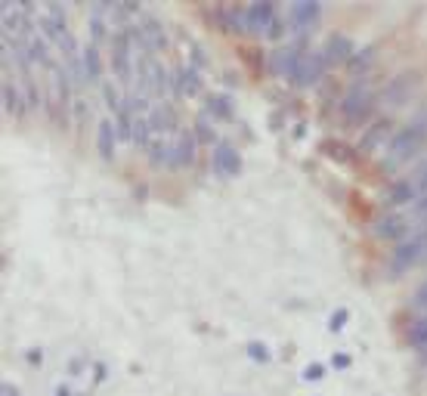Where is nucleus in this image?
I'll use <instances>...</instances> for the list:
<instances>
[{"mask_svg":"<svg viewBox=\"0 0 427 396\" xmlns=\"http://www.w3.org/2000/svg\"><path fill=\"white\" fill-rule=\"evenodd\" d=\"M427 142V130L424 127H418L415 121H408L402 130H396L393 133V140L387 142V148H384V170L387 173H393V170H399L402 164H408V161L415 158V155L421 152V146Z\"/></svg>","mask_w":427,"mask_h":396,"instance_id":"f257e3e1","label":"nucleus"},{"mask_svg":"<svg viewBox=\"0 0 427 396\" xmlns=\"http://www.w3.org/2000/svg\"><path fill=\"white\" fill-rule=\"evenodd\" d=\"M421 260H427V226L418 229V232H412V239H406L402 245H396L393 251H390V278H402L412 266H418Z\"/></svg>","mask_w":427,"mask_h":396,"instance_id":"f03ea898","label":"nucleus"},{"mask_svg":"<svg viewBox=\"0 0 427 396\" xmlns=\"http://www.w3.org/2000/svg\"><path fill=\"white\" fill-rule=\"evenodd\" d=\"M111 72H115L118 84L121 87H133L136 80V53L130 47V34L127 28L111 34Z\"/></svg>","mask_w":427,"mask_h":396,"instance_id":"7ed1b4c3","label":"nucleus"},{"mask_svg":"<svg viewBox=\"0 0 427 396\" xmlns=\"http://www.w3.org/2000/svg\"><path fill=\"white\" fill-rule=\"evenodd\" d=\"M371 111H375V96L369 90V78H356L340 102V115L347 118V124H362Z\"/></svg>","mask_w":427,"mask_h":396,"instance_id":"20e7f679","label":"nucleus"},{"mask_svg":"<svg viewBox=\"0 0 427 396\" xmlns=\"http://www.w3.org/2000/svg\"><path fill=\"white\" fill-rule=\"evenodd\" d=\"M421 87V74L418 72H399L396 78H390L381 90V102L387 109H402V105L412 102V96Z\"/></svg>","mask_w":427,"mask_h":396,"instance_id":"39448f33","label":"nucleus"},{"mask_svg":"<svg viewBox=\"0 0 427 396\" xmlns=\"http://www.w3.org/2000/svg\"><path fill=\"white\" fill-rule=\"evenodd\" d=\"M47 99H50V115H65L68 118V105H72V99H68V93H72V74L65 72L62 65H56V62H50L47 65Z\"/></svg>","mask_w":427,"mask_h":396,"instance_id":"423d86ee","label":"nucleus"},{"mask_svg":"<svg viewBox=\"0 0 427 396\" xmlns=\"http://www.w3.org/2000/svg\"><path fill=\"white\" fill-rule=\"evenodd\" d=\"M303 53L307 50H300L297 43H288V47H278V50H272L270 53V62H266V68H270L276 78H294V72H297V65H300V59H303Z\"/></svg>","mask_w":427,"mask_h":396,"instance_id":"0eeeda50","label":"nucleus"},{"mask_svg":"<svg viewBox=\"0 0 427 396\" xmlns=\"http://www.w3.org/2000/svg\"><path fill=\"white\" fill-rule=\"evenodd\" d=\"M210 167H214V173L217 177H223V179H232V177H239L241 173V155H239V148L232 146V142H217L214 146V155H210Z\"/></svg>","mask_w":427,"mask_h":396,"instance_id":"6e6552de","label":"nucleus"},{"mask_svg":"<svg viewBox=\"0 0 427 396\" xmlns=\"http://www.w3.org/2000/svg\"><path fill=\"white\" fill-rule=\"evenodd\" d=\"M325 68H328L325 53H322V50H307L300 65H297V72H294V78H291V84L294 87H313L316 80L325 74Z\"/></svg>","mask_w":427,"mask_h":396,"instance_id":"1a4fd4ad","label":"nucleus"},{"mask_svg":"<svg viewBox=\"0 0 427 396\" xmlns=\"http://www.w3.org/2000/svg\"><path fill=\"white\" fill-rule=\"evenodd\" d=\"M393 121L390 118H381V121H375L371 127H365V133H362V140H359V146H356V152L359 155H371V152H377V148H387V142L393 140Z\"/></svg>","mask_w":427,"mask_h":396,"instance_id":"9d476101","label":"nucleus"},{"mask_svg":"<svg viewBox=\"0 0 427 396\" xmlns=\"http://www.w3.org/2000/svg\"><path fill=\"white\" fill-rule=\"evenodd\" d=\"M319 16H322V3H316V0H297L288 12V25H291V31H297V34H307Z\"/></svg>","mask_w":427,"mask_h":396,"instance_id":"9b49d317","label":"nucleus"},{"mask_svg":"<svg viewBox=\"0 0 427 396\" xmlns=\"http://www.w3.org/2000/svg\"><path fill=\"white\" fill-rule=\"evenodd\" d=\"M248 31H254V34H266V31L272 28V22H276V3H270V0H257V3H248Z\"/></svg>","mask_w":427,"mask_h":396,"instance_id":"f8f14e48","label":"nucleus"},{"mask_svg":"<svg viewBox=\"0 0 427 396\" xmlns=\"http://www.w3.org/2000/svg\"><path fill=\"white\" fill-rule=\"evenodd\" d=\"M149 127L152 133H161V136H171V133H179V121H177V111H173L171 102H155L152 111H149Z\"/></svg>","mask_w":427,"mask_h":396,"instance_id":"ddd939ff","label":"nucleus"},{"mask_svg":"<svg viewBox=\"0 0 427 396\" xmlns=\"http://www.w3.org/2000/svg\"><path fill=\"white\" fill-rule=\"evenodd\" d=\"M408 229H412V223H408L406 214H387V217H381V220L375 223V235H377V239L399 241V245L406 241Z\"/></svg>","mask_w":427,"mask_h":396,"instance_id":"4468645a","label":"nucleus"},{"mask_svg":"<svg viewBox=\"0 0 427 396\" xmlns=\"http://www.w3.org/2000/svg\"><path fill=\"white\" fill-rule=\"evenodd\" d=\"M322 53H325V62L328 65H340V62H350L353 59V41L347 34H328V41H325V47H322Z\"/></svg>","mask_w":427,"mask_h":396,"instance_id":"2eb2a0df","label":"nucleus"},{"mask_svg":"<svg viewBox=\"0 0 427 396\" xmlns=\"http://www.w3.org/2000/svg\"><path fill=\"white\" fill-rule=\"evenodd\" d=\"M418 201V192H415V183L412 177H402V179H393L387 189V198H384V204L387 208H412V204Z\"/></svg>","mask_w":427,"mask_h":396,"instance_id":"dca6fc26","label":"nucleus"},{"mask_svg":"<svg viewBox=\"0 0 427 396\" xmlns=\"http://www.w3.org/2000/svg\"><path fill=\"white\" fill-rule=\"evenodd\" d=\"M136 25H140V31H142V41H146L149 53H158V50L167 47V31L155 16H142Z\"/></svg>","mask_w":427,"mask_h":396,"instance_id":"f3484780","label":"nucleus"},{"mask_svg":"<svg viewBox=\"0 0 427 396\" xmlns=\"http://www.w3.org/2000/svg\"><path fill=\"white\" fill-rule=\"evenodd\" d=\"M195 148H198L195 130H179L177 142H173V164H177V167H189L192 161H195Z\"/></svg>","mask_w":427,"mask_h":396,"instance_id":"a211bd4d","label":"nucleus"},{"mask_svg":"<svg viewBox=\"0 0 427 396\" xmlns=\"http://www.w3.org/2000/svg\"><path fill=\"white\" fill-rule=\"evenodd\" d=\"M3 109H6V115H16V118H22L25 109H28V99L12 84V72L6 65H3Z\"/></svg>","mask_w":427,"mask_h":396,"instance_id":"6ab92c4d","label":"nucleus"},{"mask_svg":"<svg viewBox=\"0 0 427 396\" xmlns=\"http://www.w3.org/2000/svg\"><path fill=\"white\" fill-rule=\"evenodd\" d=\"M173 78H177V96H198L201 93V74L195 65H179Z\"/></svg>","mask_w":427,"mask_h":396,"instance_id":"aec40b11","label":"nucleus"},{"mask_svg":"<svg viewBox=\"0 0 427 396\" xmlns=\"http://www.w3.org/2000/svg\"><path fill=\"white\" fill-rule=\"evenodd\" d=\"M115 142H118V133H115V121L102 118L96 127V148L102 155V161H111L115 158Z\"/></svg>","mask_w":427,"mask_h":396,"instance_id":"412c9836","label":"nucleus"},{"mask_svg":"<svg viewBox=\"0 0 427 396\" xmlns=\"http://www.w3.org/2000/svg\"><path fill=\"white\" fill-rule=\"evenodd\" d=\"M80 59H84V74H87V84H96L102 78V56H99L96 43H87L80 50Z\"/></svg>","mask_w":427,"mask_h":396,"instance_id":"4be33fe9","label":"nucleus"},{"mask_svg":"<svg viewBox=\"0 0 427 396\" xmlns=\"http://www.w3.org/2000/svg\"><path fill=\"white\" fill-rule=\"evenodd\" d=\"M204 111H208L214 121H229V118H232V99H229L226 93H214V96H208Z\"/></svg>","mask_w":427,"mask_h":396,"instance_id":"5701e85b","label":"nucleus"},{"mask_svg":"<svg viewBox=\"0 0 427 396\" xmlns=\"http://www.w3.org/2000/svg\"><path fill=\"white\" fill-rule=\"evenodd\" d=\"M220 22L226 31H248V10H239V6H229V10L220 12Z\"/></svg>","mask_w":427,"mask_h":396,"instance_id":"b1692460","label":"nucleus"},{"mask_svg":"<svg viewBox=\"0 0 427 396\" xmlns=\"http://www.w3.org/2000/svg\"><path fill=\"white\" fill-rule=\"evenodd\" d=\"M25 50H28V56H31V62L34 65H50V43L43 41L41 34H34L28 43H25Z\"/></svg>","mask_w":427,"mask_h":396,"instance_id":"393cba45","label":"nucleus"},{"mask_svg":"<svg viewBox=\"0 0 427 396\" xmlns=\"http://www.w3.org/2000/svg\"><path fill=\"white\" fill-rule=\"evenodd\" d=\"M149 161H152L155 167H161V164H173V142H167V140L152 142V146H149Z\"/></svg>","mask_w":427,"mask_h":396,"instance_id":"a878e982","label":"nucleus"},{"mask_svg":"<svg viewBox=\"0 0 427 396\" xmlns=\"http://www.w3.org/2000/svg\"><path fill=\"white\" fill-rule=\"evenodd\" d=\"M408 346H415L421 353L427 350V316H421V319H415L408 325Z\"/></svg>","mask_w":427,"mask_h":396,"instance_id":"bb28decb","label":"nucleus"},{"mask_svg":"<svg viewBox=\"0 0 427 396\" xmlns=\"http://www.w3.org/2000/svg\"><path fill=\"white\" fill-rule=\"evenodd\" d=\"M371 62H375V47H365V50H356V53H353V59L347 62V65H350V72L356 74V78H359V74L365 78V72H369Z\"/></svg>","mask_w":427,"mask_h":396,"instance_id":"cd10ccee","label":"nucleus"},{"mask_svg":"<svg viewBox=\"0 0 427 396\" xmlns=\"http://www.w3.org/2000/svg\"><path fill=\"white\" fill-rule=\"evenodd\" d=\"M149 136H152V127H149V115H136L133 118V146H140V148H149L152 142H149Z\"/></svg>","mask_w":427,"mask_h":396,"instance_id":"c85d7f7f","label":"nucleus"},{"mask_svg":"<svg viewBox=\"0 0 427 396\" xmlns=\"http://www.w3.org/2000/svg\"><path fill=\"white\" fill-rule=\"evenodd\" d=\"M115 133H118V140H121V142L133 140V115H130L127 109H121L115 115Z\"/></svg>","mask_w":427,"mask_h":396,"instance_id":"c756f323","label":"nucleus"},{"mask_svg":"<svg viewBox=\"0 0 427 396\" xmlns=\"http://www.w3.org/2000/svg\"><path fill=\"white\" fill-rule=\"evenodd\" d=\"M245 353H248V359H251V362H260V365H266V362H270V359H272L270 346H266L263 340H248Z\"/></svg>","mask_w":427,"mask_h":396,"instance_id":"7c9ffc66","label":"nucleus"},{"mask_svg":"<svg viewBox=\"0 0 427 396\" xmlns=\"http://www.w3.org/2000/svg\"><path fill=\"white\" fill-rule=\"evenodd\" d=\"M208 111H201V115H198V121H195V136H198V142H210V146H217V133L214 130H210V121H208Z\"/></svg>","mask_w":427,"mask_h":396,"instance_id":"2f4dec72","label":"nucleus"},{"mask_svg":"<svg viewBox=\"0 0 427 396\" xmlns=\"http://www.w3.org/2000/svg\"><path fill=\"white\" fill-rule=\"evenodd\" d=\"M406 217H408V223H421V229H424L427 226V195L418 198V201L406 210Z\"/></svg>","mask_w":427,"mask_h":396,"instance_id":"473e14b6","label":"nucleus"},{"mask_svg":"<svg viewBox=\"0 0 427 396\" xmlns=\"http://www.w3.org/2000/svg\"><path fill=\"white\" fill-rule=\"evenodd\" d=\"M102 96H105V105H109L115 115L124 109V99L118 96V90H115V84H111V80H105V84H102Z\"/></svg>","mask_w":427,"mask_h":396,"instance_id":"72a5a7b5","label":"nucleus"},{"mask_svg":"<svg viewBox=\"0 0 427 396\" xmlns=\"http://www.w3.org/2000/svg\"><path fill=\"white\" fill-rule=\"evenodd\" d=\"M347 319H350V309H347V307H338V309H334L331 316H328V331H331V334L344 331Z\"/></svg>","mask_w":427,"mask_h":396,"instance_id":"f704fd0d","label":"nucleus"},{"mask_svg":"<svg viewBox=\"0 0 427 396\" xmlns=\"http://www.w3.org/2000/svg\"><path fill=\"white\" fill-rule=\"evenodd\" d=\"M87 31H90V43H102L105 41V19H90L87 22Z\"/></svg>","mask_w":427,"mask_h":396,"instance_id":"c9c22d12","label":"nucleus"},{"mask_svg":"<svg viewBox=\"0 0 427 396\" xmlns=\"http://www.w3.org/2000/svg\"><path fill=\"white\" fill-rule=\"evenodd\" d=\"M322 377H325V365H322V362H309L307 368L300 371V381H307V384L322 381Z\"/></svg>","mask_w":427,"mask_h":396,"instance_id":"e433bc0d","label":"nucleus"},{"mask_svg":"<svg viewBox=\"0 0 427 396\" xmlns=\"http://www.w3.org/2000/svg\"><path fill=\"white\" fill-rule=\"evenodd\" d=\"M47 16L53 19L59 28H68V10H65L62 3H50V6H47Z\"/></svg>","mask_w":427,"mask_h":396,"instance_id":"4c0bfd02","label":"nucleus"},{"mask_svg":"<svg viewBox=\"0 0 427 396\" xmlns=\"http://www.w3.org/2000/svg\"><path fill=\"white\" fill-rule=\"evenodd\" d=\"M412 183H415V192H418V198H424L427 195V161L412 173Z\"/></svg>","mask_w":427,"mask_h":396,"instance_id":"58836bf2","label":"nucleus"},{"mask_svg":"<svg viewBox=\"0 0 427 396\" xmlns=\"http://www.w3.org/2000/svg\"><path fill=\"white\" fill-rule=\"evenodd\" d=\"M412 309H427V278L418 285V291L412 294Z\"/></svg>","mask_w":427,"mask_h":396,"instance_id":"ea45409f","label":"nucleus"},{"mask_svg":"<svg viewBox=\"0 0 427 396\" xmlns=\"http://www.w3.org/2000/svg\"><path fill=\"white\" fill-rule=\"evenodd\" d=\"M350 365H353L350 353H334V356H331V368H340V371H344V368H350Z\"/></svg>","mask_w":427,"mask_h":396,"instance_id":"a19ab883","label":"nucleus"},{"mask_svg":"<svg viewBox=\"0 0 427 396\" xmlns=\"http://www.w3.org/2000/svg\"><path fill=\"white\" fill-rule=\"evenodd\" d=\"M325 148H328V155H331V158H338V161H347V148L340 146H334V142H325Z\"/></svg>","mask_w":427,"mask_h":396,"instance_id":"79ce46f5","label":"nucleus"},{"mask_svg":"<svg viewBox=\"0 0 427 396\" xmlns=\"http://www.w3.org/2000/svg\"><path fill=\"white\" fill-rule=\"evenodd\" d=\"M282 34H285V22H282V19H276V22H272V28L266 31V37H270V41H278Z\"/></svg>","mask_w":427,"mask_h":396,"instance_id":"37998d69","label":"nucleus"},{"mask_svg":"<svg viewBox=\"0 0 427 396\" xmlns=\"http://www.w3.org/2000/svg\"><path fill=\"white\" fill-rule=\"evenodd\" d=\"M25 359H28V365H41V362H43V350H37V346H31V350L25 353Z\"/></svg>","mask_w":427,"mask_h":396,"instance_id":"c03bdc74","label":"nucleus"},{"mask_svg":"<svg viewBox=\"0 0 427 396\" xmlns=\"http://www.w3.org/2000/svg\"><path fill=\"white\" fill-rule=\"evenodd\" d=\"M412 121L418 124V127H424V130H427V102H424V105H418V111H415Z\"/></svg>","mask_w":427,"mask_h":396,"instance_id":"a18cd8bd","label":"nucleus"},{"mask_svg":"<svg viewBox=\"0 0 427 396\" xmlns=\"http://www.w3.org/2000/svg\"><path fill=\"white\" fill-rule=\"evenodd\" d=\"M105 375H109L105 362H96V365H93V377H96V384H102V381H105Z\"/></svg>","mask_w":427,"mask_h":396,"instance_id":"49530a36","label":"nucleus"},{"mask_svg":"<svg viewBox=\"0 0 427 396\" xmlns=\"http://www.w3.org/2000/svg\"><path fill=\"white\" fill-rule=\"evenodd\" d=\"M0 393H3V396H22V390H19L16 384H10V381H6L3 387H0Z\"/></svg>","mask_w":427,"mask_h":396,"instance_id":"de8ad7c7","label":"nucleus"},{"mask_svg":"<svg viewBox=\"0 0 427 396\" xmlns=\"http://www.w3.org/2000/svg\"><path fill=\"white\" fill-rule=\"evenodd\" d=\"M53 396H72V387H68V384H59V387L53 390Z\"/></svg>","mask_w":427,"mask_h":396,"instance_id":"09e8293b","label":"nucleus"},{"mask_svg":"<svg viewBox=\"0 0 427 396\" xmlns=\"http://www.w3.org/2000/svg\"><path fill=\"white\" fill-rule=\"evenodd\" d=\"M421 362H424V365H427V350H424V356H421Z\"/></svg>","mask_w":427,"mask_h":396,"instance_id":"8fccbe9b","label":"nucleus"}]
</instances>
